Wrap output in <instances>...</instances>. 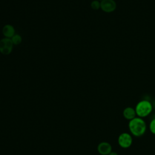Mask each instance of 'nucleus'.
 I'll return each instance as SVG.
<instances>
[{
  "mask_svg": "<svg viewBox=\"0 0 155 155\" xmlns=\"http://www.w3.org/2000/svg\"><path fill=\"white\" fill-rule=\"evenodd\" d=\"M128 127L132 136L139 137L142 136L145 133L147 125L143 118L136 116L132 120H129Z\"/></svg>",
  "mask_w": 155,
  "mask_h": 155,
  "instance_id": "1",
  "label": "nucleus"
},
{
  "mask_svg": "<svg viewBox=\"0 0 155 155\" xmlns=\"http://www.w3.org/2000/svg\"><path fill=\"white\" fill-rule=\"evenodd\" d=\"M134 109L136 116L143 119L151 113L153 107L150 101L146 99H143L139 101L136 104Z\"/></svg>",
  "mask_w": 155,
  "mask_h": 155,
  "instance_id": "2",
  "label": "nucleus"
},
{
  "mask_svg": "<svg viewBox=\"0 0 155 155\" xmlns=\"http://www.w3.org/2000/svg\"><path fill=\"white\" fill-rule=\"evenodd\" d=\"M117 143L120 147L127 149L130 148L133 143L132 135L127 132L120 133L117 137Z\"/></svg>",
  "mask_w": 155,
  "mask_h": 155,
  "instance_id": "3",
  "label": "nucleus"
},
{
  "mask_svg": "<svg viewBox=\"0 0 155 155\" xmlns=\"http://www.w3.org/2000/svg\"><path fill=\"white\" fill-rule=\"evenodd\" d=\"M13 44L10 38H4L0 40V52L4 55L11 53L13 50Z\"/></svg>",
  "mask_w": 155,
  "mask_h": 155,
  "instance_id": "4",
  "label": "nucleus"
},
{
  "mask_svg": "<svg viewBox=\"0 0 155 155\" xmlns=\"http://www.w3.org/2000/svg\"><path fill=\"white\" fill-rule=\"evenodd\" d=\"M117 7L114 0H103L101 1V9L105 13L113 12Z\"/></svg>",
  "mask_w": 155,
  "mask_h": 155,
  "instance_id": "5",
  "label": "nucleus"
},
{
  "mask_svg": "<svg viewBox=\"0 0 155 155\" xmlns=\"http://www.w3.org/2000/svg\"><path fill=\"white\" fill-rule=\"evenodd\" d=\"M97 150L101 155H108L112 151V146L107 142H102L97 145Z\"/></svg>",
  "mask_w": 155,
  "mask_h": 155,
  "instance_id": "6",
  "label": "nucleus"
},
{
  "mask_svg": "<svg viewBox=\"0 0 155 155\" xmlns=\"http://www.w3.org/2000/svg\"><path fill=\"white\" fill-rule=\"evenodd\" d=\"M122 114L124 117L128 120H131L137 116L134 108L131 107H127L125 108L123 110Z\"/></svg>",
  "mask_w": 155,
  "mask_h": 155,
  "instance_id": "7",
  "label": "nucleus"
},
{
  "mask_svg": "<svg viewBox=\"0 0 155 155\" xmlns=\"http://www.w3.org/2000/svg\"><path fill=\"white\" fill-rule=\"evenodd\" d=\"M2 34L5 38L11 39L15 35V30L14 27L10 24L4 25L2 28Z\"/></svg>",
  "mask_w": 155,
  "mask_h": 155,
  "instance_id": "8",
  "label": "nucleus"
},
{
  "mask_svg": "<svg viewBox=\"0 0 155 155\" xmlns=\"http://www.w3.org/2000/svg\"><path fill=\"white\" fill-rule=\"evenodd\" d=\"M11 40L13 45H19L22 42V38L18 34H15L12 38Z\"/></svg>",
  "mask_w": 155,
  "mask_h": 155,
  "instance_id": "9",
  "label": "nucleus"
},
{
  "mask_svg": "<svg viewBox=\"0 0 155 155\" xmlns=\"http://www.w3.org/2000/svg\"><path fill=\"white\" fill-rule=\"evenodd\" d=\"M148 127H149V130H150V132L153 134L155 135V117L151 120V121L149 124Z\"/></svg>",
  "mask_w": 155,
  "mask_h": 155,
  "instance_id": "10",
  "label": "nucleus"
},
{
  "mask_svg": "<svg viewBox=\"0 0 155 155\" xmlns=\"http://www.w3.org/2000/svg\"><path fill=\"white\" fill-rule=\"evenodd\" d=\"M91 7L93 10H98L101 8V1L94 0L91 3Z\"/></svg>",
  "mask_w": 155,
  "mask_h": 155,
  "instance_id": "11",
  "label": "nucleus"
},
{
  "mask_svg": "<svg viewBox=\"0 0 155 155\" xmlns=\"http://www.w3.org/2000/svg\"><path fill=\"white\" fill-rule=\"evenodd\" d=\"M108 155H118V154H117V153H116V152H115V151H111Z\"/></svg>",
  "mask_w": 155,
  "mask_h": 155,
  "instance_id": "12",
  "label": "nucleus"
},
{
  "mask_svg": "<svg viewBox=\"0 0 155 155\" xmlns=\"http://www.w3.org/2000/svg\"><path fill=\"white\" fill-rule=\"evenodd\" d=\"M97 1H103V0H97Z\"/></svg>",
  "mask_w": 155,
  "mask_h": 155,
  "instance_id": "13",
  "label": "nucleus"
}]
</instances>
